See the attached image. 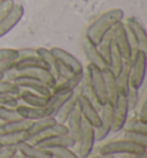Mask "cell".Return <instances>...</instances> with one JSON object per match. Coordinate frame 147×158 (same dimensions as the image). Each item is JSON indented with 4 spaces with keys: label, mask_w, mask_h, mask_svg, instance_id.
<instances>
[{
    "label": "cell",
    "mask_w": 147,
    "mask_h": 158,
    "mask_svg": "<svg viewBox=\"0 0 147 158\" xmlns=\"http://www.w3.org/2000/svg\"><path fill=\"white\" fill-rule=\"evenodd\" d=\"M18 154L16 147H0V158H14Z\"/></svg>",
    "instance_id": "41"
},
{
    "label": "cell",
    "mask_w": 147,
    "mask_h": 158,
    "mask_svg": "<svg viewBox=\"0 0 147 158\" xmlns=\"http://www.w3.org/2000/svg\"><path fill=\"white\" fill-rule=\"evenodd\" d=\"M24 15V8L22 5L14 4L9 13L0 21V38H2L18 26Z\"/></svg>",
    "instance_id": "13"
},
{
    "label": "cell",
    "mask_w": 147,
    "mask_h": 158,
    "mask_svg": "<svg viewBox=\"0 0 147 158\" xmlns=\"http://www.w3.org/2000/svg\"><path fill=\"white\" fill-rule=\"evenodd\" d=\"M113 126V105L106 103L100 109V125L94 128L95 142H101L112 133Z\"/></svg>",
    "instance_id": "10"
},
{
    "label": "cell",
    "mask_w": 147,
    "mask_h": 158,
    "mask_svg": "<svg viewBox=\"0 0 147 158\" xmlns=\"http://www.w3.org/2000/svg\"><path fill=\"white\" fill-rule=\"evenodd\" d=\"M95 143V132L94 127L91 126L89 123H86L83 119L82 123V132L79 135V139L76 142L77 145V151L76 154L79 158H87L93 151Z\"/></svg>",
    "instance_id": "6"
},
{
    "label": "cell",
    "mask_w": 147,
    "mask_h": 158,
    "mask_svg": "<svg viewBox=\"0 0 147 158\" xmlns=\"http://www.w3.org/2000/svg\"><path fill=\"white\" fill-rule=\"evenodd\" d=\"M98 50H99L100 54L102 56L106 62H108L109 56H110V52H112V48L114 46V43H113V35L112 31H109L108 34H106L104 36V38L100 40V43L98 45Z\"/></svg>",
    "instance_id": "31"
},
{
    "label": "cell",
    "mask_w": 147,
    "mask_h": 158,
    "mask_svg": "<svg viewBox=\"0 0 147 158\" xmlns=\"http://www.w3.org/2000/svg\"><path fill=\"white\" fill-rule=\"evenodd\" d=\"M125 98H126V103H128V107H129V112H133V111H136L138 109L139 102H140V92H139V89L130 87Z\"/></svg>",
    "instance_id": "35"
},
{
    "label": "cell",
    "mask_w": 147,
    "mask_h": 158,
    "mask_svg": "<svg viewBox=\"0 0 147 158\" xmlns=\"http://www.w3.org/2000/svg\"><path fill=\"white\" fill-rule=\"evenodd\" d=\"M13 0H7V1H2L0 2V21L9 13V10L13 7Z\"/></svg>",
    "instance_id": "42"
},
{
    "label": "cell",
    "mask_w": 147,
    "mask_h": 158,
    "mask_svg": "<svg viewBox=\"0 0 147 158\" xmlns=\"http://www.w3.org/2000/svg\"><path fill=\"white\" fill-rule=\"evenodd\" d=\"M16 112L18 113L20 118L26 119V120H30V121H35L37 119L44 118V117H50L47 114V111L45 107H36V106L26 105V104H20L15 106Z\"/></svg>",
    "instance_id": "20"
},
{
    "label": "cell",
    "mask_w": 147,
    "mask_h": 158,
    "mask_svg": "<svg viewBox=\"0 0 147 158\" xmlns=\"http://www.w3.org/2000/svg\"><path fill=\"white\" fill-rule=\"evenodd\" d=\"M82 48H83V52H84V56H85V58H86V60L89 61L90 65H93V66L98 67L100 69H102V68L108 66L106 60L100 54L98 46L92 44L91 42H89L86 38L83 40Z\"/></svg>",
    "instance_id": "15"
},
{
    "label": "cell",
    "mask_w": 147,
    "mask_h": 158,
    "mask_svg": "<svg viewBox=\"0 0 147 158\" xmlns=\"http://www.w3.org/2000/svg\"><path fill=\"white\" fill-rule=\"evenodd\" d=\"M124 24L132 53L137 50H141L147 53V32L145 26L134 16L128 19Z\"/></svg>",
    "instance_id": "2"
},
{
    "label": "cell",
    "mask_w": 147,
    "mask_h": 158,
    "mask_svg": "<svg viewBox=\"0 0 147 158\" xmlns=\"http://www.w3.org/2000/svg\"><path fill=\"white\" fill-rule=\"evenodd\" d=\"M74 92V91H73ZM73 92H52L48 97V102L45 109L47 111V114L51 117H55L62 105L69 99V97L73 95Z\"/></svg>",
    "instance_id": "21"
},
{
    "label": "cell",
    "mask_w": 147,
    "mask_h": 158,
    "mask_svg": "<svg viewBox=\"0 0 147 158\" xmlns=\"http://www.w3.org/2000/svg\"><path fill=\"white\" fill-rule=\"evenodd\" d=\"M121 158H147V151L141 154H130V155H122Z\"/></svg>",
    "instance_id": "46"
},
{
    "label": "cell",
    "mask_w": 147,
    "mask_h": 158,
    "mask_svg": "<svg viewBox=\"0 0 147 158\" xmlns=\"http://www.w3.org/2000/svg\"><path fill=\"white\" fill-rule=\"evenodd\" d=\"M130 66V87L140 89L144 84L147 68V53L137 50L132 53Z\"/></svg>",
    "instance_id": "3"
},
{
    "label": "cell",
    "mask_w": 147,
    "mask_h": 158,
    "mask_svg": "<svg viewBox=\"0 0 147 158\" xmlns=\"http://www.w3.org/2000/svg\"><path fill=\"white\" fill-rule=\"evenodd\" d=\"M129 107L124 95H118L115 105L113 106V126L112 132L118 133L123 129L126 120L129 118Z\"/></svg>",
    "instance_id": "9"
},
{
    "label": "cell",
    "mask_w": 147,
    "mask_h": 158,
    "mask_svg": "<svg viewBox=\"0 0 147 158\" xmlns=\"http://www.w3.org/2000/svg\"><path fill=\"white\" fill-rule=\"evenodd\" d=\"M15 70V69H14ZM16 74L26 75V76H30L34 79H37L45 83L48 88L53 89L56 84V79L54 75L47 69V68H30V69H23V70H15Z\"/></svg>",
    "instance_id": "16"
},
{
    "label": "cell",
    "mask_w": 147,
    "mask_h": 158,
    "mask_svg": "<svg viewBox=\"0 0 147 158\" xmlns=\"http://www.w3.org/2000/svg\"><path fill=\"white\" fill-rule=\"evenodd\" d=\"M124 131H129V132H136V133H141V134H147V123L141 121L139 118L134 117L126 120L125 125L123 127Z\"/></svg>",
    "instance_id": "33"
},
{
    "label": "cell",
    "mask_w": 147,
    "mask_h": 158,
    "mask_svg": "<svg viewBox=\"0 0 147 158\" xmlns=\"http://www.w3.org/2000/svg\"><path fill=\"white\" fill-rule=\"evenodd\" d=\"M18 103H20V101H18V96H12V95H5V94H0V105L15 107Z\"/></svg>",
    "instance_id": "40"
},
{
    "label": "cell",
    "mask_w": 147,
    "mask_h": 158,
    "mask_svg": "<svg viewBox=\"0 0 147 158\" xmlns=\"http://www.w3.org/2000/svg\"><path fill=\"white\" fill-rule=\"evenodd\" d=\"M30 68H47L45 62L38 57V54L35 56H28V57L18 58L15 61L13 69L15 70H23L30 69Z\"/></svg>",
    "instance_id": "29"
},
{
    "label": "cell",
    "mask_w": 147,
    "mask_h": 158,
    "mask_svg": "<svg viewBox=\"0 0 147 158\" xmlns=\"http://www.w3.org/2000/svg\"><path fill=\"white\" fill-rule=\"evenodd\" d=\"M137 118H139L141 121H144V123H147V102L146 101H144V103L141 104V106H140Z\"/></svg>",
    "instance_id": "45"
},
{
    "label": "cell",
    "mask_w": 147,
    "mask_h": 158,
    "mask_svg": "<svg viewBox=\"0 0 147 158\" xmlns=\"http://www.w3.org/2000/svg\"><path fill=\"white\" fill-rule=\"evenodd\" d=\"M130 66H131L130 60H124V64H123L120 73L116 75L118 92L121 95H124V96H126V94L130 89Z\"/></svg>",
    "instance_id": "28"
},
{
    "label": "cell",
    "mask_w": 147,
    "mask_h": 158,
    "mask_svg": "<svg viewBox=\"0 0 147 158\" xmlns=\"http://www.w3.org/2000/svg\"><path fill=\"white\" fill-rule=\"evenodd\" d=\"M53 158H54V157H53Z\"/></svg>",
    "instance_id": "51"
},
{
    "label": "cell",
    "mask_w": 147,
    "mask_h": 158,
    "mask_svg": "<svg viewBox=\"0 0 147 158\" xmlns=\"http://www.w3.org/2000/svg\"><path fill=\"white\" fill-rule=\"evenodd\" d=\"M89 158V157H87ZM91 158H115V156H110V155H102V154H98L95 156H92Z\"/></svg>",
    "instance_id": "47"
},
{
    "label": "cell",
    "mask_w": 147,
    "mask_h": 158,
    "mask_svg": "<svg viewBox=\"0 0 147 158\" xmlns=\"http://www.w3.org/2000/svg\"><path fill=\"white\" fill-rule=\"evenodd\" d=\"M18 58H23V57H28V56H35V54H37V50H36V48H18Z\"/></svg>",
    "instance_id": "44"
},
{
    "label": "cell",
    "mask_w": 147,
    "mask_h": 158,
    "mask_svg": "<svg viewBox=\"0 0 147 158\" xmlns=\"http://www.w3.org/2000/svg\"><path fill=\"white\" fill-rule=\"evenodd\" d=\"M105 84H106V94H107V103L110 105H115L117 101V97L120 95L118 88L116 83V75L112 72V69L108 66L102 68Z\"/></svg>",
    "instance_id": "17"
},
{
    "label": "cell",
    "mask_w": 147,
    "mask_h": 158,
    "mask_svg": "<svg viewBox=\"0 0 147 158\" xmlns=\"http://www.w3.org/2000/svg\"><path fill=\"white\" fill-rule=\"evenodd\" d=\"M78 110L82 114L83 119L89 123L94 128L99 127L100 125V110L95 105H93L87 98L82 96L78 92Z\"/></svg>",
    "instance_id": "12"
},
{
    "label": "cell",
    "mask_w": 147,
    "mask_h": 158,
    "mask_svg": "<svg viewBox=\"0 0 147 158\" xmlns=\"http://www.w3.org/2000/svg\"><path fill=\"white\" fill-rule=\"evenodd\" d=\"M15 119H20V115L16 112L15 107L0 105V121L1 123L12 121V120H15Z\"/></svg>",
    "instance_id": "36"
},
{
    "label": "cell",
    "mask_w": 147,
    "mask_h": 158,
    "mask_svg": "<svg viewBox=\"0 0 147 158\" xmlns=\"http://www.w3.org/2000/svg\"><path fill=\"white\" fill-rule=\"evenodd\" d=\"M65 134H68V128L66 126V123H61L56 121L53 126L48 127L47 129H45V131L42 132L40 134L34 136L32 139H30L29 142L32 143V144L38 145V144H40V143L45 142V141H47V140H50V139L54 137V136L65 135Z\"/></svg>",
    "instance_id": "18"
},
{
    "label": "cell",
    "mask_w": 147,
    "mask_h": 158,
    "mask_svg": "<svg viewBox=\"0 0 147 158\" xmlns=\"http://www.w3.org/2000/svg\"><path fill=\"white\" fill-rule=\"evenodd\" d=\"M85 73H86L87 77H89L91 88L93 90V92H94L95 98L99 103V105H105L107 103V94H106V84H105L102 69L89 64L86 66Z\"/></svg>",
    "instance_id": "5"
},
{
    "label": "cell",
    "mask_w": 147,
    "mask_h": 158,
    "mask_svg": "<svg viewBox=\"0 0 147 158\" xmlns=\"http://www.w3.org/2000/svg\"><path fill=\"white\" fill-rule=\"evenodd\" d=\"M18 154L26 158H53L51 150L43 149L42 147L32 144L29 141H23L16 145Z\"/></svg>",
    "instance_id": "14"
},
{
    "label": "cell",
    "mask_w": 147,
    "mask_h": 158,
    "mask_svg": "<svg viewBox=\"0 0 147 158\" xmlns=\"http://www.w3.org/2000/svg\"><path fill=\"white\" fill-rule=\"evenodd\" d=\"M37 54L38 57L45 62V65L47 67V69L54 75V77L56 79V81H60L62 79L68 77L69 75L74 74L70 73L68 69H66L63 66H61L60 62L58 61V59L54 57V54L52 53V51L50 48H37Z\"/></svg>",
    "instance_id": "7"
},
{
    "label": "cell",
    "mask_w": 147,
    "mask_h": 158,
    "mask_svg": "<svg viewBox=\"0 0 147 158\" xmlns=\"http://www.w3.org/2000/svg\"><path fill=\"white\" fill-rule=\"evenodd\" d=\"M21 91V88L18 84L7 79L0 80V94L5 95H12V96H18Z\"/></svg>",
    "instance_id": "34"
},
{
    "label": "cell",
    "mask_w": 147,
    "mask_h": 158,
    "mask_svg": "<svg viewBox=\"0 0 147 158\" xmlns=\"http://www.w3.org/2000/svg\"><path fill=\"white\" fill-rule=\"evenodd\" d=\"M51 151L54 158H79L71 148H56Z\"/></svg>",
    "instance_id": "39"
},
{
    "label": "cell",
    "mask_w": 147,
    "mask_h": 158,
    "mask_svg": "<svg viewBox=\"0 0 147 158\" xmlns=\"http://www.w3.org/2000/svg\"><path fill=\"white\" fill-rule=\"evenodd\" d=\"M14 158H26V157H24V156H22V155H20V154H18Z\"/></svg>",
    "instance_id": "48"
},
{
    "label": "cell",
    "mask_w": 147,
    "mask_h": 158,
    "mask_svg": "<svg viewBox=\"0 0 147 158\" xmlns=\"http://www.w3.org/2000/svg\"><path fill=\"white\" fill-rule=\"evenodd\" d=\"M23 141H28L26 132L0 135V147H16Z\"/></svg>",
    "instance_id": "30"
},
{
    "label": "cell",
    "mask_w": 147,
    "mask_h": 158,
    "mask_svg": "<svg viewBox=\"0 0 147 158\" xmlns=\"http://www.w3.org/2000/svg\"><path fill=\"white\" fill-rule=\"evenodd\" d=\"M123 139H125V140L131 141V142H133V143H137V144H140V145H143V147H146L147 148V134H141V133L124 131Z\"/></svg>",
    "instance_id": "37"
},
{
    "label": "cell",
    "mask_w": 147,
    "mask_h": 158,
    "mask_svg": "<svg viewBox=\"0 0 147 158\" xmlns=\"http://www.w3.org/2000/svg\"><path fill=\"white\" fill-rule=\"evenodd\" d=\"M48 97L44 95H39L35 91H31L28 89H21L20 94L18 95V101L22 102L23 104L36 107H45L48 102Z\"/></svg>",
    "instance_id": "19"
},
{
    "label": "cell",
    "mask_w": 147,
    "mask_h": 158,
    "mask_svg": "<svg viewBox=\"0 0 147 158\" xmlns=\"http://www.w3.org/2000/svg\"><path fill=\"white\" fill-rule=\"evenodd\" d=\"M112 35H113V43L114 46L117 48V51L121 53L124 60H130L131 56H132V51L130 48L129 40L126 36L125 30V24L123 21L116 23L114 28L112 29Z\"/></svg>",
    "instance_id": "8"
},
{
    "label": "cell",
    "mask_w": 147,
    "mask_h": 158,
    "mask_svg": "<svg viewBox=\"0 0 147 158\" xmlns=\"http://www.w3.org/2000/svg\"><path fill=\"white\" fill-rule=\"evenodd\" d=\"M50 50L52 51L54 57L58 59V61L60 62L61 66H63L66 69L69 70L70 73L79 74V73L84 72V67H83L82 62L79 61L75 56L68 52L67 50L61 48H52Z\"/></svg>",
    "instance_id": "11"
},
{
    "label": "cell",
    "mask_w": 147,
    "mask_h": 158,
    "mask_svg": "<svg viewBox=\"0 0 147 158\" xmlns=\"http://www.w3.org/2000/svg\"><path fill=\"white\" fill-rule=\"evenodd\" d=\"M85 72V70H84ZM83 73L79 74H71L66 79H62L60 81H58L55 84V87L52 89V92H73L78 88V85L81 83V81L83 79Z\"/></svg>",
    "instance_id": "22"
},
{
    "label": "cell",
    "mask_w": 147,
    "mask_h": 158,
    "mask_svg": "<svg viewBox=\"0 0 147 158\" xmlns=\"http://www.w3.org/2000/svg\"><path fill=\"white\" fill-rule=\"evenodd\" d=\"M124 12L120 8H113L99 15L94 21L86 28L85 37L92 44L98 45L106 34L112 31L116 23L123 21Z\"/></svg>",
    "instance_id": "1"
},
{
    "label": "cell",
    "mask_w": 147,
    "mask_h": 158,
    "mask_svg": "<svg viewBox=\"0 0 147 158\" xmlns=\"http://www.w3.org/2000/svg\"><path fill=\"white\" fill-rule=\"evenodd\" d=\"M123 64H124V59H123V57L121 56V53L117 51V48H115V46H113L112 52H110V56H109V59H108V62H107L108 67L112 69V72L114 74L117 75L120 73V70H121L122 66H123Z\"/></svg>",
    "instance_id": "32"
},
{
    "label": "cell",
    "mask_w": 147,
    "mask_h": 158,
    "mask_svg": "<svg viewBox=\"0 0 147 158\" xmlns=\"http://www.w3.org/2000/svg\"><path fill=\"white\" fill-rule=\"evenodd\" d=\"M38 145L42 147L43 149L47 150H53L56 148H74L76 145V141L74 140L69 134H65V135L54 136Z\"/></svg>",
    "instance_id": "23"
},
{
    "label": "cell",
    "mask_w": 147,
    "mask_h": 158,
    "mask_svg": "<svg viewBox=\"0 0 147 158\" xmlns=\"http://www.w3.org/2000/svg\"><path fill=\"white\" fill-rule=\"evenodd\" d=\"M147 151L146 147H143L140 144L133 143L131 141H128L125 139L121 140H113L107 143L102 144L99 148V154L102 155H130V154H141Z\"/></svg>",
    "instance_id": "4"
},
{
    "label": "cell",
    "mask_w": 147,
    "mask_h": 158,
    "mask_svg": "<svg viewBox=\"0 0 147 158\" xmlns=\"http://www.w3.org/2000/svg\"><path fill=\"white\" fill-rule=\"evenodd\" d=\"M16 61V60H15ZM15 61H5V62H0V75L4 76L8 73L9 70H12L14 68V65H15Z\"/></svg>",
    "instance_id": "43"
},
{
    "label": "cell",
    "mask_w": 147,
    "mask_h": 158,
    "mask_svg": "<svg viewBox=\"0 0 147 158\" xmlns=\"http://www.w3.org/2000/svg\"><path fill=\"white\" fill-rule=\"evenodd\" d=\"M0 125H1V121H0Z\"/></svg>",
    "instance_id": "50"
},
{
    "label": "cell",
    "mask_w": 147,
    "mask_h": 158,
    "mask_svg": "<svg viewBox=\"0 0 147 158\" xmlns=\"http://www.w3.org/2000/svg\"><path fill=\"white\" fill-rule=\"evenodd\" d=\"M56 123L55 117H44V118L37 119L35 121H31L30 127L26 131V135H28V141L32 139L34 136L38 135L42 132H44L45 129H47L48 127L53 126Z\"/></svg>",
    "instance_id": "26"
},
{
    "label": "cell",
    "mask_w": 147,
    "mask_h": 158,
    "mask_svg": "<svg viewBox=\"0 0 147 158\" xmlns=\"http://www.w3.org/2000/svg\"><path fill=\"white\" fill-rule=\"evenodd\" d=\"M2 1H7V0H0V2H2Z\"/></svg>",
    "instance_id": "49"
},
{
    "label": "cell",
    "mask_w": 147,
    "mask_h": 158,
    "mask_svg": "<svg viewBox=\"0 0 147 158\" xmlns=\"http://www.w3.org/2000/svg\"><path fill=\"white\" fill-rule=\"evenodd\" d=\"M30 120H26V119L22 118L15 119L12 121H7V123H1V125H0V135L26 132L28 128L30 127Z\"/></svg>",
    "instance_id": "25"
},
{
    "label": "cell",
    "mask_w": 147,
    "mask_h": 158,
    "mask_svg": "<svg viewBox=\"0 0 147 158\" xmlns=\"http://www.w3.org/2000/svg\"><path fill=\"white\" fill-rule=\"evenodd\" d=\"M82 123H83V117L79 110H78V106L75 110L71 112V114L69 115V118L67 119L66 121V126L68 128V134H69L74 140L77 142L82 132Z\"/></svg>",
    "instance_id": "24"
},
{
    "label": "cell",
    "mask_w": 147,
    "mask_h": 158,
    "mask_svg": "<svg viewBox=\"0 0 147 158\" xmlns=\"http://www.w3.org/2000/svg\"><path fill=\"white\" fill-rule=\"evenodd\" d=\"M77 104H78V90L76 89L73 92V95L69 97V99L66 102L65 104L62 105V107L59 110V112L56 113L55 115L56 121L61 123H66L67 119L69 118L71 112L77 107Z\"/></svg>",
    "instance_id": "27"
},
{
    "label": "cell",
    "mask_w": 147,
    "mask_h": 158,
    "mask_svg": "<svg viewBox=\"0 0 147 158\" xmlns=\"http://www.w3.org/2000/svg\"><path fill=\"white\" fill-rule=\"evenodd\" d=\"M18 59V48H0V62L15 61Z\"/></svg>",
    "instance_id": "38"
}]
</instances>
